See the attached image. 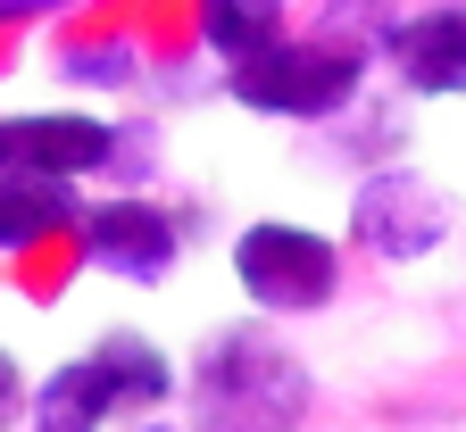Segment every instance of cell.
Returning a JSON list of instances; mask_svg holds the SVG:
<instances>
[{
  "label": "cell",
  "instance_id": "9",
  "mask_svg": "<svg viewBox=\"0 0 466 432\" xmlns=\"http://www.w3.org/2000/svg\"><path fill=\"white\" fill-rule=\"evenodd\" d=\"M58 225H76V183L0 166V250H34V241L58 233Z\"/></svg>",
  "mask_w": 466,
  "mask_h": 432
},
{
  "label": "cell",
  "instance_id": "10",
  "mask_svg": "<svg viewBox=\"0 0 466 432\" xmlns=\"http://www.w3.org/2000/svg\"><path fill=\"white\" fill-rule=\"evenodd\" d=\"M200 42L217 58H250L283 42V0H200Z\"/></svg>",
  "mask_w": 466,
  "mask_h": 432
},
{
  "label": "cell",
  "instance_id": "11",
  "mask_svg": "<svg viewBox=\"0 0 466 432\" xmlns=\"http://www.w3.org/2000/svg\"><path fill=\"white\" fill-rule=\"evenodd\" d=\"M9 424H25V375H17V357L0 349V432Z\"/></svg>",
  "mask_w": 466,
  "mask_h": 432
},
{
  "label": "cell",
  "instance_id": "2",
  "mask_svg": "<svg viewBox=\"0 0 466 432\" xmlns=\"http://www.w3.org/2000/svg\"><path fill=\"white\" fill-rule=\"evenodd\" d=\"M167 391H175V366L142 333H108L92 357L58 366L42 391H25V424L34 432H100L108 416H150Z\"/></svg>",
  "mask_w": 466,
  "mask_h": 432
},
{
  "label": "cell",
  "instance_id": "1",
  "mask_svg": "<svg viewBox=\"0 0 466 432\" xmlns=\"http://www.w3.org/2000/svg\"><path fill=\"white\" fill-rule=\"evenodd\" d=\"M309 366L267 333H225L192 375V432H300Z\"/></svg>",
  "mask_w": 466,
  "mask_h": 432
},
{
  "label": "cell",
  "instance_id": "6",
  "mask_svg": "<svg viewBox=\"0 0 466 432\" xmlns=\"http://www.w3.org/2000/svg\"><path fill=\"white\" fill-rule=\"evenodd\" d=\"M116 158V134L100 126V116H0V166L9 175H58V183H76L92 166Z\"/></svg>",
  "mask_w": 466,
  "mask_h": 432
},
{
  "label": "cell",
  "instance_id": "3",
  "mask_svg": "<svg viewBox=\"0 0 466 432\" xmlns=\"http://www.w3.org/2000/svg\"><path fill=\"white\" fill-rule=\"evenodd\" d=\"M359 50H333V42H267L250 58H233V100L258 108V116H333L359 92Z\"/></svg>",
  "mask_w": 466,
  "mask_h": 432
},
{
  "label": "cell",
  "instance_id": "5",
  "mask_svg": "<svg viewBox=\"0 0 466 432\" xmlns=\"http://www.w3.org/2000/svg\"><path fill=\"white\" fill-rule=\"evenodd\" d=\"M350 225H359V241L383 250V258H425L433 241L450 233V192L425 183V175H408V166H383V175L359 183Z\"/></svg>",
  "mask_w": 466,
  "mask_h": 432
},
{
  "label": "cell",
  "instance_id": "4",
  "mask_svg": "<svg viewBox=\"0 0 466 432\" xmlns=\"http://www.w3.org/2000/svg\"><path fill=\"white\" fill-rule=\"evenodd\" d=\"M233 283L267 316H309V307H325L341 291V258L309 225H250L233 241Z\"/></svg>",
  "mask_w": 466,
  "mask_h": 432
},
{
  "label": "cell",
  "instance_id": "7",
  "mask_svg": "<svg viewBox=\"0 0 466 432\" xmlns=\"http://www.w3.org/2000/svg\"><path fill=\"white\" fill-rule=\"evenodd\" d=\"M175 216L167 208H150V200H108V208H92L84 216V258L100 266V275H134V283H158L167 266H175Z\"/></svg>",
  "mask_w": 466,
  "mask_h": 432
},
{
  "label": "cell",
  "instance_id": "8",
  "mask_svg": "<svg viewBox=\"0 0 466 432\" xmlns=\"http://www.w3.org/2000/svg\"><path fill=\"white\" fill-rule=\"evenodd\" d=\"M383 50H391V67H400L408 92H425V100L466 92V0H441V9L391 25Z\"/></svg>",
  "mask_w": 466,
  "mask_h": 432
}]
</instances>
